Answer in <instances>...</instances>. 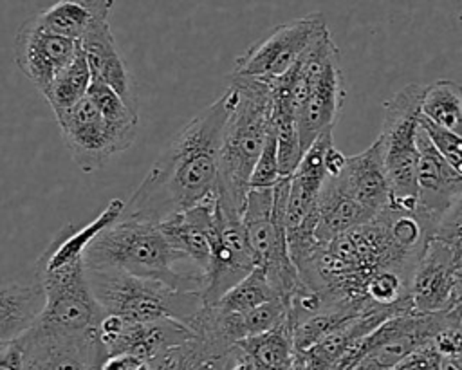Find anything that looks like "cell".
I'll return each mask as SVG.
<instances>
[{
  "label": "cell",
  "instance_id": "26",
  "mask_svg": "<svg viewBox=\"0 0 462 370\" xmlns=\"http://www.w3.org/2000/svg\"><path fill=\"white\" fill-rule=\"evenodd\" d=\"M236 345L244 356L253 359L263 370H287L296 356L292 328L285 318L271 330L242 339Z\"/></svg>",
  "mask_w": 462,
  "mask_h": 370
},
{
  "label": "cell",
  "instance_id": "30",
  "mask_svg": "<svg viewBox=\"0 0 462 370\" xmlns=\"http://www.w3.org/2000/svg\"><path fill=\"white\" fill-rule=\"evenodd\" d=\"M283 179L280 171V162H278V143L276 135L271 128L267 141L258 155V161L251 171L249 177V190H267L274 188V184Z\"/></svg>",
  "mask_w": 462,
  "mask_h": 370
},
{
  "label": "cell",
  "instance_id": "5",
  "mask_svg": "<svg viewBox=\"0 0 462 370\" xmlns=\"http://www.w3.org/2000/svg\"><path fill=\"white\" fill-rule=\"evenodd\" d=\"M390 206V188L377 139L361 153L345 157L327 175L316 202L314 236L325 244L334 236L375 218Z\"/></svg>",
  "mask_w": 462,
  "mask_h": 370
},
{
  "label": "cell",
  "instance_id": "22",
  "mask_svg": "<svg viewBox=\"0 0 462 370\" xmlns=\"http://www.w3.org/2000/svg\"><path fill=\"white\" fill-rule=\"evenodd\" d=\"M242 350L215 336L193 334L150 361L152 370H231Z\"/></svg>",
  "mask_w": 462,
  "mask_h": 370
},
{
  "label": "cell",
  "instance_id": "20",
  "mask_svg": "<svg viewBox=\"0 0 462 370\" xmlns=\"http://www.w3.org/2000/svg\"><path fill=\"white\" fill-rule=\"evenodd\" d=\"M159 229L170 245L184 254L200 273L206 274L211 258V240L215 229V200H204L184 209L162 224Z\"/></svg>",
  "mask_w": 462,
  "mask_h": 370
},
{
  "label": "cell",
  "instance_id": "6",
  "mask_svg": "<svg viewBox=\"0 0 462 370\" xmlns=\"http://www.w3.org/2000/svg\"><path fill=\"white\" fill-rule=\"evenodd\" d=\"M289 72L300 144L305 152L325 130L334 128L345 99L339 49L330 31L323 32Z\"/></svg>",
  "mask_w": 462,
  "mask_h": 370
},
{
  "label": "cell",
  "instance_id": "10",
  "mask_svg": "<svg viewBox=\"0 0 462 370\" xmlns=\"http://www.w3.org/2000/svg\"><path fill=\"white\" fill-rule=\"evenodd\" d=\"M45 307L38 323L79 334H94L105 312L99 307L83 258L51 271H34Z\"/></svg>",
  "mask_w": 462,
  "mask_h": 370
},
{
  "label": "cell",
  "instance_id": "23",
  "mask_svg": "<svg viewBox=\"0 0 462 370\" xmlns=\"http://www.w3.org/2000/svg\"><path fill=\"white\" fill-rule=\"evenodd\" d=\"M125 209V202L121 199H112L105 209L90 220L87 226L78 227L76 224H65L51 240V244L43 249L40 258L34 264V271H51L61 267L65 264L81 260L88 244L112 222L121 218Z\"/></svg>",
  "mask_w": 462,
  "mask_h": 370
},
{
  "label": "cell",
  "instance_id": "3",
  "mask_svg": "<svg viewBox=\"0 0 462 370\" xmlns=\"http://www.w3.org/2000/svg\"><path fill=\"white\" fill-rule=\"evenodd\" d=\"M229 114L224 125L215 204L242 215L249 177L271 132L269 81L231 74Z\"/></svg>",
  "mask_w": 462,
  "mask_h": 370
},
{
  "label": "cell",
  "instance_id": "7",
  "mask_svg": "<svg viewBox=\"0 0 462 370\" xmlns=\"http://www.w3.org/2000/svg\"><path fill=\"white\" fill-rule=\"evenodd\" d=\"M87 274L103 312L130 321L173 319L189 328L206 305L199 291H179L123 271L87 269Z\"/></svg>",
  "mask_w": 462,
  "mask_h": 370
},
{
  "label": "cell",
  "instance_id": "15",
  "mask_svg": "<svg viewBox=\"0 0 462 370\" xmlns=\"http://www.w3.org/2000/svg\"><path fill=\"white\" fill-rule=\"evenodd\" d=\"M78 52V40L45 29L36 14L29 16L14 36V63L42 96Z\"/></svg>",
  "mask_w": 462,
  "mask_h": 370
},
{
  "label": "cell",
  "instance_id": "12",
  "mask_svg": "<svg viewBox=\"0 0 462 370\" xmlns=\"http://www.w3.org/2000/svg\"><path fill=\"white\" fill-rule=\"evenodd\" d=\"M410 300L413 310L444 314L462 323V269L449 247L435 238L428 240L413 267Z\"/></svg>",
  "mask_w": 462,
  "mask_h": 370
},
{
  "label": "cell",
  "instance_id": "4",
  "mask_svg": "<svg viewBox=\"0 0 462 370\" xmlns=\"http://www.w3.org/2000/svg\"><path fill=\"white\" fill-rule=\"evenodd\" d=\"M87 269H114L162 282L179 291H202V273L175 251L159 226L117 218L85 249Z\"/></svg>",
  "mask_w": 462,
  "mask_h": 370
},
{
  "label": "cell",
  "instance_id": "37",
  "mask_svg": "<svg viewBox=\"0 0 462 370\" xmlns=\"http://www.w3.org/2000/svg\"><path fill=\"white\" fill-rule=\"evenodd\" d=\"M442 370H457V368H455L449 361H444V363H442Z\"/></svg>",
  "mask_w": 462,
  "mask_h": 370
},
{
  "label": "cell",
  "instance_id": "36",
  "mask_svg": "<svg viewBox=\"0 0 462 370\" xmlns=\"http://www.w3.org/2000/svg\"><path fill=\"white\" fill-rule=\"evenodd\" d=\"M449 363H451L457 370H462V350H460V352H458V354H457Z\"/></svg>",
  "mask_w": 462,
  "mask_h": 370
},
{
  "label": "cell",
  "instance_id": "19",
  "mask_svg": "<svg viewBox=\"0 0 462 370\" xmlns=\"http://www.w3.org/2000/svg\"><path fill=\"white\" fill-rule=\"evenodd\" d=\"M79 49L90 70L92 81L110 87L125 103L137 110V99L130 69L117 47L110 27V16L99 18L79 40Z\"/></svg>",
  "mask_w": 462,
  "mask_h": 370
},
{
  "label": "cell",
  "instance_id": "27",
  "mask_svg": "<svg viewBox=\"0 0 462 370\" xmlns=\"http://www.w3.org/2000/svg\"><path fill=\"white\" fill-rule=\"evenodd\" d=\"M90 83V70L79 49L78 56L56 76V79L43 94V97L47 99L54 112V117H60L72 106H76L87 96Z\"/></svg>",
  "mask_w": 462,
  "mask_h": 370
},
{
  "label": "cell",
  "instance_id": "35",
  "mask_svg": "<svg viewBox=\"0 0 462 370\" xmlns=\"http://www.w3.org/2000/svg\"><path fill=\"white\" fill-rule=\"evenodd\" d=\"M231 370H263L262 366H258L253 359H249L247 356H240V359L236 361V365Z\"/></svg>",
  "mask_w": 462,
  "mask_h": 370
},
{
  "label": "cell",
  "instance_id": "14",
  "mask_svg": "<svg viewBox=\"0 0 462 370\" xmlns=\"http://www.w3.org/2000/svg\"><path fill=\"white\" fill-rule=\"evenodd\" d=\"M253 269L254 262L245 240L242 215L224 211L215 204L211 258L200 291L204 303H215Z\"/></svg>",
  "mask_w": 462,
  "mask_h": 370
},
{
  "label": "cell",
  "instance_id": "31",
  "mask_svg": "<svg viewBox=\"0 0 462 370\" xmlns=\"http://www.w3.org/2000/svg\"><path fill=\"white\" fill-rule=\"evenodd\" d=\"M419 125L426 132L430 141L435 144V148L440 152V155L462 177V137H457L449 132H444V130L433 126L422 116L419 119Z\"/></svg>",
  "mask_w": 462,
  "mask_h": 370
},
{
  "label": "cell",
  "instance_id": "25",
  "mask_svg": "<svg viewBox=\"0 0 462 370\" xmlns=\"http://www.w3.org/2000/svg\"><path fill=\"white\" fill-rule=\"evenodd\" d=\"M420 116L433 126L462 137V85L453 79H437L426 85Z\"/></svg>",
  "mask_w": 462,
  "mask_h": 370
},
{
  "label": "cell",
  "instance_id": "28",
  "mask_svg": "<svg viewBox=\"0 0 462 370\" xmlns=\"http://www.w3.org/2000/svg\"><path fill=\"white\" fill-rule=\"evenodd\" d=\"M274 298H280L271 283L267 282L262 269L254 267L242 282L233 285L222 298H218L211 307L222 314H240L253 310Z\"/></svg>",
  "mask_w": 462,
  "mask_h": 370
},
{
  "label": "cell",
  "instance_id": "2",
  "mask_svg": "<svg viewBox=\"0 0 462 370\" xmlns=\"http://www.w3.org/2000/svg\"><path fill=\"white\" fill-rule=\"evenodd\" d=\"M229 114L227 90L199 112L125 202L123 218L159 226L170 217L213 199L224 125Z\"/></svg>",
  "mask_w": 462,
  "mask_h": 370
},
{
  "label": "cell",
  "instance_id": "24",
  "mask_svg": "<svg viewBox=\"0 0 462 370\" xmlns=\"http://www.w3.org/2000/svg\"><path fill=\"white\" fill-rule=\"evenodd\" d=\"M112 7L114 0H58L36 18L45 29L79 42L94 22L110 16Z\"/></svg>",
  "mask_w": 462,
  "mask_h": 370
},
{
  "label": "cell",
  "instance_id": "17",
  "mask_svg": "<svg viewBox=\"0 0 462 370\" xmlns=\"http://www.w3.org/2000/svg\"><path fill=\"white\" fill-rule=\"evenodd\" d=\"M462 195V177L440 155L419 125L415 213L433 231L440 217Z\"/></svg>",
  "mask_w": 462,
  "mask_h": 370
},
{
  "label": "cell",
  "instance_id": "18",
  "mask_svg": "<svg viewBox=\"0 0 462 370\" xmlns=\"http://www.w3.org/2000/svg\"><path fill=\"white\" fill-rule=\"evenodd\" d=\"M23 370H88L94 334L67 332L36 323L18 339Z\"/></svg>",
  "mask_w": 462,
  "mask_h": 370
},
{
  "label": "cell",
  "instance_id": "9",
  "mask_svg": "<svg viewBox=\"0 0 462 370\" xmlns=\"http://www.w3.org/2000/svg\"><path fill=\"white\" fill-rule=\"evenodd\" d=\"M462 323L444 314L406 310L374 328L345 359L341 370H390L413 352L430 347L446 327Z\"/></svg>",
  "mask_w": 462,
  "mask_h": 370
},
{
  "label": "cell",
  "instance_id": "21",
  "mask_svg": "<svg viewBox=\"0 0 462 370\" xmlns=\"http://www.w3.org/2000/svg\"><path fill=\"white\" fill-rule=\"evenodd\" d=\"M45 294L38 280L0 278V347L25 336L42 318Z\"/></svg>",
  "mask_w": 462,
  "mask_h": 370
},
{
  "label": "cell",
  "instance_id": "33",
  "mask_svg": "<svg viewBox=\"0 0 462 370\" xmlns=\"http://www.w3.org/2000/svg\"><path fill=\"white\" fill-rule=\"evenodd\" d=\"M0 370H23L22 348L18 339L0 347Z\"/></svg>",
  "mask_w": 462,
  "mask_h": 370
},
{
  "label": "cell",
  "instance_id": "8",
  "mask_svg": "<svg viewBox=\"0 0 462 370\" xmlns=\"http://www.w3.org/2000/svg\"><path fill=\"white\" fill-rule=\"evenodd\" d=\"M424 85L410 83L384 103L383 126L377 135L390 206L415 211L417 204V134Z\"/></svg>",
  "mask_w": 462,
  "mask_h": 370
},
{
  "label": "cell",
  "instance_id": "13",
  "mask_svg": "<svg viewBox=\"0 0 462 370\" xmlns=\"http://www.w3.org/2000/svg\"><path fill=\"white\" fill-rule=\"evenodd\" d=\"M56 123L72 161L83 173L99 170L110 157L130 148L87 96L56 117Z\"/></svg>",
  "mask_w": 462,
  "mask_h": 370
},
{
  "label": "cell",
  "instance_id": "29",
  "mask_svg": "<svg viewBox=\"0 0 462 370\" xmlns=\"http://www.w3.org/2000/svg\"><path fill=\"white\" fill-rule=\"evenodd\" d=\"M449 247L457 265L462 269V195L448 208L431 231V236Z\"/></svg>",
  "mask_w": 462,
  "mask_h": 370
},
{
  "label": "cell",
  "instance_id": "32",
  "mask_svg": "<svg viewBox=\"0 0 462 370\" xmlns=\"http://www.w3.org/2000/svg\"><path fill=\"white\" fill-rule=\"evenodd\" d=\"M88 370H152V365L150 361L132 354H106L94 338Z\"/></svg>",
  "mask_w": 462,
  "mask_h": 370
},
{
  "label": "cell",
  "instance_id": "11",
  "mask_svg": "<svg viewBox=\"0 0 462 370\" xmlns=\"http://www.w3.org/2000/svg\"><path fill=\"white\" fill-rule=\"evenodd\" d=\"M327 31V20L321 13L282 23L235 60L233 74L271 81L285 74Z\"/></svg>",
  "mask_w": 462,
  "mask_h": 370
},
{
  "label": "cell",
  "instance_id": "16",
  "mask_svg": "<svg viewBox=\"0 0 462 370\" xmlns=\"http://www.w3.org/2000/svg\"><path fill=\"white\" fill-rule=\"evenodd\" d=\"M193 332L179 321H130L119 316L105 314L94 330L97 345L106 354H132L152 361L171 347L188 341Z\"/></svg>",
  "mask_w": 462,
  "mask_h": 370
},
{
  "label": "cell",
  "instance_id": "1",
  "mask_svg": "<svg viewBox=\"0 0 462 370\" xmlns=\"http://www.w3.org/2000/svg\"><path fill=\"white\" fill-rule=\"evenodd\" d=\"M430 236L431 229L415 211L388 206L370 222L319 244L298 274L321 296L323 309L356 316L379 312L366 303L368 282L386 269L413 271Z\"/></svg>",
  "mask_w": 462,
  "mask_h": 370
},
{
  "label": "cell",
  "instance_id": "34",
  "mask_svg": "<svg viewBox=\"0 0 462 370\" xmlns=\"http://www.w3.org/2000/svg\"><path fill=\"white\" fill-rule=\"evenodd\" d=\"M287 370H321V368H318L316 365H312L310 361H307L305 357H301V356H294V361L291 363V366L287 368Z\"/></svg>",
  "mask_w": 462,
  "mask_h": 370
}]
</instances>
